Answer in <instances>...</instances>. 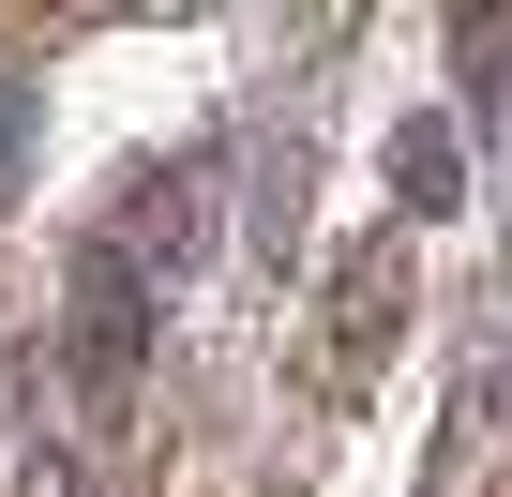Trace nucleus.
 Wrapping results in <instances>:
<instances>
[{
	"instance_id": "1",
	"label": "nucleus",
	"mask_w": 512,
	"mask_h": 497,
	"mask_svg": "<svg viewBox=\"0 0 512 497\" xmlns=\"http://www.w3.org/2000/svg\"><path fill=\"white\" fill-rule=\"evenodd\" d=\"M136 317H151V272L136 257H76V377L91 392L136 377Z\"/></svg>"
}]
</instances>
